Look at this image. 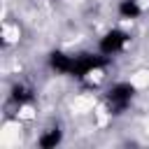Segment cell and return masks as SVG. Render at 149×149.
<instances>
[{"label":"cell","mask_w":149,"mask_h":149,"mask_svg":"<svg viewBox=\"0 0 149 149\" xmlns=\"http://www.w3.org/2000/svg\"><path fill=\"white\" fill-rule=\"evenodd\" d=\"M137 95V86L130 79H116L105 88V109L109 116L114 114H123L130 109L133 100Z\"/></svg>","instance_id":"cell-1"},{"label":"cell","mask_w":149,"mask_h":149,"mask_svg":"<svg viewBox=\"0 0 149 149\" xmlns=\"http://www.w3.org/2000/svg\"><path fill=\"white\" fill-rule=\"evenodd\" d=\"M130 42H133V37H130V33H128L126 28L112 26V28H107V30L98 37L95 49H98L102 56H107V58H116V56H121V54L128 51Z\"/></svg>","instance_id":"cell-2"},{"label":"cell","mask_w":149,"mask_h":149,"mask_svg":"<svg viewBox=\"0 0 149 149\" xmlns=\"http://www.w3.org/2000/svg\"><path fill=\"white\" fill-rule=\"evenodd\" d=\"M47 65L56 74H72V70H74V54L56 49V51H51L47 56Z\"/></svg>","instance_id":"cell-3"},{"label":"cell","mask_w":149,"mask_h":149,"mask_svg":"<svg viewBox=\"0 0 149 149\" xmlns=\"http://www.w3.org/2000/svg\"><path fill=\"white\" fill-rule=\"evenodd\" d=\"M147 7L142 5V0H119L116 2V16L121 21H140L144 16Z\"/></svg>","instance_id":"cell-4"},{"label":"cell","mask_w":149,"mask_h":149,"mask_svg":"<svg viewBox=\"0 0 149 149\" xmlns=\"http://www.w3.org/2000/svg\"><path fill=\"white\" fill-rule=\"evenodd\" d=\"M7 98H9V102L19 109V107H23V105H33V100H35V91H33L26 81H14V84L9 86Z\"/></svg>","instance_id":"cell-5"},{"label":"cell","mask_w":149,"mask_h":149,"mask_svg":"<svg viewBox=\"0 0 149 149\" xmlns=\"http://www.w3.org/2000/svg\"><path fill=\"white\" fill-rule=\"evenodd\" d=\"M61 142H63V128L56 126V123L42 128L40 135H37V140H35V144L42 147V149H54V147H58Z\"/></svg>","instance_id":"cell-6"}]
</instances>
